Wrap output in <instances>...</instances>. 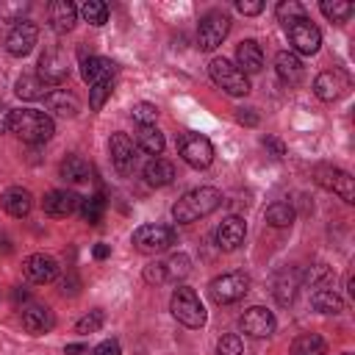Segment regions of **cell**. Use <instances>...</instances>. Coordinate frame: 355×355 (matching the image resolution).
I'll return each mask as SVG.
<instances>
[{
  "mask_svg": "<svg viewBox=\"0 0 355 355\" xmlns=\"http://www.w3.org/2000/svg\"><path fill=\"white\" fill-rule=\"evenodd\" d=\"M219 205H222V191L214 189V186H200V189L186 191V194L172 205V216H175V222L189 225V222H197V219L214 214Z\"/></svg>",
  "mask_w": 355,
  "mask_h": 355,
  "instance_id": "1",
  "label": "cell"
},
{
  "mask_svg": "<svg viewBox=\"0 0 355 355\" xmlns=\"http://www.w3.org/2000/svg\"><path fill=\"white\" fill-rule=\"evenodd\" d=\"M11 130H14L22 141H28V144H42V141H47V139L55 133L50 114L36 111V108L14 111V114H11Z\"/></svg>",
  "mask_w": 355,
  "mask_h": 355,
  "instance_id": "2",
  "label": "cell"
},
{
  "mask_svg": "<svg viewBox=\"0 0 355 355\" xmlns=\"http://www.w3.org/2000/svg\"><path fill=\"white\" fill-rule=\"evenodd\" d=\"M169 311L172 316L186 324V327H202L205 324V305L200 302L197 291L189 288V286H178L172 291V300H169Z\"/></svg>",
  "mask_w": 355,
  "mask_h": 355,
  "instance_id": "3",
  "label": "cell"
},
{
  "mask_svg": "<svg viewBox=\"0 0 355 355\" xmlns=\"http://www.w3.org/2000/svg\"><path fill=\"white\" fill-rule=\"evenodd\" d=\"M208 75H211V80H214L225 94H230V97H244V94L250 92L247 75H244L236 64H230L227 58H214V61L208 64Z\"/></svg>",
  "mask_w": 355,
  "mask_h": 355,
  "instance_id": "4",
  "label": "cell"
},
{
  "mask_svg": "<svg viewBox=\"0 0 355 355\" xmlns=\"http://www.w3.org/2000/svg\"><path fill=\"white\" fill-rule=\"evenodd\" d=\"M175 241H178V233L169 225H141L133 233V247L147 255H158V252L169 250Z\"/></svg>",
  "mask_w": 355,
  "mask_h": 355,
  "instance_id": "5",
  "label": "cell"
},
{
  "mask_svg": "<svg viewBox=\"0 0 355 355\" xmlns=\"http://www.w3.org/2000/svg\"><path fill=\"white\" fill-rule=\"evenodd\" d=\"M250 291V277L244 272H227V275H219L211 280L208 286V294L216 305H227V302H236L241 300L244 294Z\"/></svg>",
  "mask_w": 355,
  "mask_h": 355,
  "instance_id": "6",
  "label": "cell"
},
{
  "mask_svg": "<svg viewBox=\"0 0 355 355\" xmlns=\"http://www.w3.org/2000/svg\"><path fill=\"white\" fill-rule=\"evenodd\" d=\"M227 31H230V17H227L225 11H211V14H205V17L200 19V28H197V47L205 50V53L216 50V47L225 42Z\"/></svg>",
  "mask_w": 355,
  "mask_h": 355,
  "instance_id": "7",
  "label": "cell"
},
{
  "mask_svg": "<svg viewBox=\"0 0 355 355\" xmlns=\"http://www.w3.org/2000/svg\"><path fill=\"white\" fill-rule=\"evenodd\" d=\"M178 150H180V158H183L189 166H194V169H205V166H211V161H214V144H211L205 136L191 133V130L180 136Z\"/></svg>",
  "mask_w": 355,
  "mask_h": 355,
  "instance_id": "8",
  "label": "cell"
},
{
  "mask_svg": "<svg viewBox=\"0 0 355 355\" xmlns=\"http://www.w3.org/2000/svg\"><path fill=\"white\" fill-rule=\"evenodd\" d=\"M313 178H316L319 186H324L327 191L338 194L344 202H355V180H352L349 172H344V169H338V166L322 164V166L313 169Z\"/></svg>",
  "mask_w": 355,
  "mask_h": 355,
  "instance_id": "9",
  "label": "cell"
},
{
  "mask_svg": "<svg viewBox=\"0 0 355 355\" xmlns=\"http://www.w3.org/2000/svg\"><path fill=\"white\" fill-rule=\"evenodd\" d=\"M286 31H288L291 47H294L297 53H302V55H313V53L319 50V44H322V33H319V28H316L308 17H300V19L288 22Z\"/></svg>",
  "mask_w": 355,
  "mask_h": 355,
  "instance_id": "10",
  "label": "cell"
},
{
  "mask_svg": "<svg viewBox=\"0 0 355 355\" xmlns=\"http://www.w3.org/2000/svg\"><path fill=\"white\" fill-rule=\"evenodd\" d=\"M36 39H39V28H36L31 19H19V22L11 25V31H8V36H6V50H8L11 55L22 58V55H28V53L33 50Z\"/></svg>",
  "mask_w": 355,
  "mask_h": 355,
  "instance_id": "11",
  "label": "cell"
},
{
  "mask_svg": "<svg viewBox=\"0 0 355 355\" xmlns=\"http://www.w3.org/2000/svg\"><path fill=\"white\" fill-rule=\"evenodd\" d=\"M108 150H111V164L119 175H130L136 166V147L133 139L128 133H111L108 139Z\"/></svg>",
  "mask_w": 355,
  "mask_h": 355,
  "instance_id": "12",
  "label": "cell"
},
{
  "mask_svg": "<svg viewBox=\"0 0 355 355\" xmlns=\"http://www.w3.org/2000/svg\"><path fill=\"white\" fill-rule=\"evenodd\" d=\"M349 89V80L341 69H327V72H319L316 80H313V94L324 103H333L338 100L344 92Z\"/></svg>",
  "mask_w": 355,
  "mask_h": 355,
  "instance_id": "13",
  "label": "cell"
},
{
  "mask_svg": "<svg viewBox=\"0 0 355 355\" xmlns=\"http://www.w3.org/2000/svg\"><path fill=\"white\" fill-rule=\"evenodd\" d=\"M239 324H241V330H244L247 336H252V338H263V336H272V333H275V316H272V311H266V308H261V305L247 308V311L241 313Z\"/></svg>",
  "mask_w": 355,
  "mask_h": 355,
  "instance_id": "14",
  "label": "cell"
},
{
  "mask_svg": "<svg viewBox=\"0 0 355 355\" xmlns=\"http://www.w3.org/2000/svg\"><path fill=\"white\" fill-rule=\"evenodd\" d=\"M39 78L44 86H61L69 78V67H67V58L61 55V50H47L39 58Z\"/></svg>",
  "mask_w": 355,
  "mask_h": 355,
  "instance_id": "15",
  "label": "cell"
},
{
  "mask_svg": "<svg viewBox=\"0 0 355 355\" xmlns=\"http://www.w3.org/2000/svg\"><path fill=\"white\" fill-rule=\"evenodd\" d=\"M22 272L31 283H53L55 275H58V263L53 255H44V252H33L22 261Z\"/></svg>",
  "mask_w": 355,
  "mask_h": 355,
  "instance_id": "16",
  "label": "cell"
},
{
  "mask_svg": "<svg viewBox=\"0 0 355 355\" xmlns=\"http://www.w3.org/2000/svg\"><path fill=\"white\" fill-rule=\"evenodd\" d=\"M42 208H44L47 216L61 219V216H69V214H75L80 208V197L75 191H67V189H53V191L44 194Z\"/></svg>",
  "mask_w": 355,
  "mask_h": 355,
  "instance_id": "17",
  "label": "cell"
},
{
  "mask_svg": "<svg viewBox=\"0 0 355 355\" xmlns=\"http://www.w3.org/2000/svg\"><path fill=\"white\" fill-rule=\"evenodd\" d=\"M244 236H247V225H244L241 216H227V219H222V222L216 225V233H214L216 247L225 250V252L241 247V244H244Z\"/></svg>",
  "mask_w": 355,
  "mask_h": 355,
  "instance_id": "18",
  "label": "cell"
},
{
  "mask_svg": "<svg viewBox=\"0 0 355 355\" xmlns=\"http://www.w3.org/2000/svg\"><path fill=\"white\" fill-rule=\"evenodd\" d=\"M19 319H22V327H25L31 336H42V333H47V330L55 324L53 311H50L47 305H42V302H28V305L19 311Z\"/></svg>",
  "mask_w": 355,
  "mask_h": 355,
  "instance_id": "19",
  "label": "cell"
},
{
  "mask_svg": "<svg viewBox=\"0 0 355 355\" xmlns=\"http://www.w3.org/2000/svg\"><path fill=\"white\" fill-rule=\"evenodd\" d=\"M114 72H116V64L111 58H103V55H89L80 61V75L89 86L94 83H103V80H114Z\"/></svg>",
  "mask_w": 355,
  "mask_h": 355,
  "instance_id": "20",
  "label": "cell"
},
{
  "mask_svg": "<svg viewBox=\"0 0 355 355\" xmlns=\"http://www.w3.org/2000/svg\"><path fill=\"white\" fill-rule=\"evenodd\" d=\"M0 202H3L6 214L17 216V219L28 216V214H31V208H33V197H31V191H28V189H22V186H11V189H6V191H3V197H0Z\"/></svg>",
  "mask_w": 355,
  "mask_h": 355,
  "instance_id": "21",
  "label": "cell"
},
{
  "mask_svg": "<svg viewBox=\"0 0 355 355\" xmlns=\"http://www.w3.org/2000/svg\"><path fill=\"white\" fill-rule=\"evenodd\" d=\"M78 19V8L69 0H53L50 3V28L55 33H69L75 28Z\"/></svg>",
  "mask_w": 355,
  "mask_h": 355,
  "instance_id": "22",
  "label": "cell"
},
{
  "mask_svg": "<svg viewBox=\"0 0 355 355\" xmlns=\"http://www.w3.org/2000/svg\"><path fill=\"white\" fill-rule=\"evenodd\" d=\"M236 61H239V69L244 75H255L263 69V53L258 47L255 39H244L239 47H236Z\"/></svg>",
  "mask_w": 355,
  "mask_h": 355,
  "instance_id": "23",
  "label": "cell"
},
{
  "mask_svg": "<svg viewBox=\"0 0 355 355\" xmlns=\"http://www.w3.org/2000/svg\"><path fill=\"white\" fill-rule=\"evenodd\" d=\"M275 69H277V78L283 83H300L302 80V61L291 50H280L275 55Z\"/></svg>",
  "mask_w": 355,
  "mask_h": 355,
  "instance_id": "24",
  "label": "cell"
},
{
  "mask_svg": "<svg viewBox=\"0 0 355 355\" xmlns=\"http://www.w3.org/2000/svg\"><path fill=\"white\" fill-rule=\"evenodd\" d=\"M44 105H47V111L53 114V116H75L78 114V97L75 94H69L67 89H55V92H47V97H44Z\"/></svg>",
  "mask_w": 355,
  "mask_h": 355,
  "instance_id": "25",
  "label": "cell"
},
{
  "mask_svg": "<svg viewBox=\"0 0 355 355\" xmlns=\"http://www.w3.org/2000/svg\"><path fill=\"white\" fill-rule=\"evenodd\" d=\"M300 283H302V277H300L297 269H291V266L283 269V272L277 275V280H275V300H277L280 305H291L294 297H297Z\"/></svg>",
  "mask_w": 355,
  "mask_h": 355,
  "instance_id": "26",
  "label": "cell"
},
{
  "mask_svg": "<svg viewBox=\"0 0 355 355\" xmlns=\"http://www.w3.org/2000/svg\"><path fill=\"white\" fill-rule=\"evenodd\" d=\"M144 180L150 183V186H169L172 180H175V166H172V161H166V158H150L147 164H144Z\"/></svg>",
  "mask_w": 355,
  "mask_h": 355,
  "instance_id": "27",
  "label": "cell"
},
{
  "mask_svg": "<svg viewBox=\"0 0 355 355\" xmlns=\"http://www.w3.org/2000/svg\"><path fill=\"white\" fill-rule=\"evenodd\" d=\"M58 172H61V178H64L67 183H86L89 175H92V166H89V161H86L83 155H67V158L61 161Z\"/></svg>",
  "mask_w": 355,
  "mask_h": 355,
  "instance_id": "28",
  "label": "cell"
},
{
  "mask_svg": "<svg viewBox=\"0 0 355 355\" xmlns=\"http://www.w3.org/2000/svg\"><path fill=\"white\" fill-rule=\"evenodd\" d=\"M311 305H313V311H319V313H341L344 311V300L333 291V288H316L313 294H311Z\"/></svg>",
  "mask_w": 355,
  "mask_h": 355,
  "instance_id": "29",
  "label": "cell"
},
{
  "mask_svg": "<svg viewBox=\"0 0 355 355\" xmlns=\"http://www.w3.org/2000/svg\"><path fill=\"white\" fill-rule=\"evenodd\" d=\"M136 144H139V150H144L147 155H161V150H164V133L155 128V125H147V128H139V133H136Z\"/></svg>",
  "mask_w": 355,
  "mask_h": 355,
  "instance_id": "30",
  "label": "cell"
},
{
  "mask_svg": "<svg viewBox=\"0 0 355 355\" xmlns=\"http://www.w3.org/2000/svg\"><path fill=\"white\" fill-rule=\"evenodd\" d=\"M291 355H327V344L322 336L316 333H305L300 338H294L291 344Z\"/></svg>",
  "mask_w": 355,
  "mask_h": 355,
  "instance_id": "31",
  "label": "cell"
},
{
  "mask_svg": "<svg viewBox=\"0 0 355 355\" xmlns=\"http://www.w3.org/2000/svg\"><path fill=\"white\" fill-rule=\"evenodd\" d=\"M17 97L19 100H42V97H47V86L42 83L39 75H22L17 80Z\"/></svg>",
  "mask_w": 355,
  "mask_h": 355,
  "instance_id": "32",
  "label": "cell"
},
{
  "mask_svg": "<svg viewBox=\"0 0 355 355\" xmlns=\"http://www.w3.org/2000/svg\"><path fill=\"white\" fill-rule=\"evenodd\" d=\"M164 269H166V280H183L191 272V261L186 252H175L164 261Z\"/></svg>",
  "mask_w": 355,
  "mask_h": 355,
  "instance_id": "33",
  "label": "cell"
},
{
  "mask_svg": "<svg viewBox=\"0 0 355 355\" xmlns=\"http://www.w3.org/2000/svg\"><path fill=\"white\" fill-rule=\"evenodd\" d=\"M322 14L330 19V22H347L352 17V3H344V0H322Z\"/></svg>",
  "mask_w": 355,
  "mask_h": 355,
  "instance_id": "34",
  "label": "cell"
},
{
  "mask_svg": "<svg viewBox=\"0 0 355 355\" xmlns=\"http://www.w3.org/2000/svg\"><path fill=\"white\" fill-rule=\"evenodd\" d=\"M266 222L272 227H288L294 222V208L288 202H272L266 208Z\"/></svg>",
  "mask_w": 355,
  "mask_h": 355,
  "instance_id": "35",
  "label": "cell"
},
{
  "mask_svg": "<svg viewBox=\"0 0 355 355\" xmlns=\"http://www.w3.org/2000/svg\"><path fill=\"white\" fill-rule=\"evenodd\" d=\"M80 17L89 22V25H105L108 19V6L103 0H86L80 6Z\"/></svg>",
  "mask_w": 355,
  "mask_h": 355,
  "instance_id": "36",
  "label": "cell"
},
{
  "mask_svg": "<svg viewBox=\"0 0 355 355\" xmlns=\"http://www.w3.org/2000/svg\"><path fill=\"white\" fill-rule=\"evenodd\" d=\"M103 211H105V200H103L100 194L80 200V216H83L89 225H97V222L103 219Z\"/></svg>",
  "mask_w": 355,
  "mask_h": 355,
  "instance_id": "37",
  "label": "cell"
},
{
  "mask_svg": "<svg viewBox=\"0 0 355 355\" xmlns=\"http://www.w3.org/2000/svg\"><path fill=\"white\" fill-rule=\"evenodd\" d=\"M305 280L311 283V288H327L333 283V269L327 263H316L305 272Z\"/></svg>",
  "mask_w": 355,
  "mask_h": 355,
  "instance_id": "38",
  "label": "cell"
},
{
  "mask_svg": "<svg viewBox=\"0 0 355 355\" xmlns=\"http://www.w3.org/2000/svg\"><path fill=\"white\" fill-rule=\"evenodd\" d=\"M111 89H114V80H103V83H94L89 89V105H92V111H100L105 105V100L111 97Z\"/></svg>",
  "mask_w": 355,
  "mask_h": 355,
  "instance_id": "39",
  "label": "cell"
},
{
  "mask_svg": "<svg viewBox=\"0 0 355 355\" xmlns=\"http://www.w3.org/2000/svg\"><path fill=\"white\" fill-rule=\"evenodd\" d=\"M130 116H133L141 128H147V125H155V119H158V108H155L153 103H136V105L130 108Z\"/></svg>",
  "mask_w": 355,
  "mask_h": 355,
  "instance_id": "40",
  "label": "cell"
},
{
  "mask_svg": "<svg viewBox=\"0 0 355 355\" xmlns=\"http://www.w3.org/2000/svg\"><path fill=\"white\" fill-rule=\"evenodd\" d=\"M103 322H105V313H103L100 308H94V311H89L86 316L78 319L75 330H78V333H97V330L103 327Z\"/></svg>",
  "mask_w": 355,
  "mask_h": 355,
  "instance_id": "41",
  "label": "cell"
},
{
  "mask_svg": "<svg viewBox=\"0 0 355 355\" xmlns=\"http://www.w3.org/2000/svg\"><path fill=\"white\" fill-rule=\"evenodd\" d=\"M300 17H305V8H302V3H297V0H283V3H277V19L280 22H294V19H300Z\"/></svg>",
  "mask_w": 355,
  "mask_h": 355,
  "instance_id": "42",
  "label": "cell"
},
{
  "mask_svg": "<svg viewBox=\"0 0 355 355\" xmlns=\"http://www.w3.org/2000/svg\"><path fill=\"white\" fill-rule=\"evenodd\" d=\"M241 352H244V347H241V338L236 333L222 336L216 344V355H241Z\"/></svg>",
  "mask_w": 355,
  "mask_h": 355,
  "instance_id": "43",
  "label": "cell"
},
{
  "mask_svg": "<svg viewBox=\"0 0 355 355\" xmlns=\"http://www.w3.org/2000/svg\"><path fill=\"white\" fill-rule=\"evenodd\" d=\"M144 280H147V283H164V280H166V269H164V261L147 263V266H144Z\"/></svg>",
  "mask_w": 355,
  "mask_h": 355,
  "instance_id": "44",
  "label": "cell"
},
{
  "mask_svg": "<svg viewBox=\"0 0 355 355\" xmlns=\"http://www.w3.org/2000/svg\"><path fill=\"white\" fill-rule=\"evenodd\" d=\"M92 355H122V349H119V341L116 338H105V341H100L94 347Z\"/></svg>",
  "mask_w": 355,
  "mask_h": 355,
  "instance_id": "45",
  "label": "cell"
},
{
  "mask_svg": "<svg viewBox=\"0 0 355 355\" xmlns=\"http://www.w3.org/2000/svg\"><path fill=\"white\" fill-rule=\"evenodd\" d=\"M28 8V3H14V6H0V14L11 22H19L22 19V11Z\"/></svg>",
  "mask_w": 355,
  "mask_h": 355,
  "instance_id": "46",
  "label": "cell"
},
{
  "mask_svg": "<svg viewBox=\"0 0 355 355\" xmlns=\"http://www.w3.org/2000/svg\"><path fill=\"white\" fill-rule=\"evenodd\" d=\"M236 8H239L241 14H247V17H252V14H261V11H263V3H261V0H239Z\"/></svg>",
  "mask_w": 355,
  "mask_h": 355,
  "instance_id": "47",
  "label": "cell"
},
{
  "mask_svg": "<svg viewBox=\"0 0 355 355\" xmlns=\"http://www.w3.org/2000/svg\"><path fill=\"white\" fill-rule=\"evenodd\" d=\"M236 119L241 122V125H258V114H255V108H236Z\"/></svg>",
  "mask_w": 355,
  "mask_h": 355,
  "instance_id": "48",
  "label": "cell"
},
{
  "mask_svg": "<svg viewBox=\"0 0 355 355\" xmlns=\"http://www.w3.org/2000/svg\"><path fill=\"white\" fill-rule=\"evenodd\" d=\"M11 114H14V111L0 103V133H8V130H11Z\"/></svg>",
  "mask_w": 355,
  "mask_h": 355,
  "instance_id": "49",
  "label": "cell"
},
{
  "mask_svg": "<svg viewBox=\"0 0 355 355\" xmlns=\"http://www.w3.org/2000/svg\"><path fill=\"white\" fill-rule=\"evenodd\" d=\"M263 147H269V150L275 153V158H283V155H286L283 141H277V139H272V136H266V139H263Z\"/></svg>",
  "mask_w": 355,
  "mask_h": 355,
  "instance_id": "50",
  "label": "cell"
},
{
  "mask_svg": "<svg viewBox=\"0 0 355 355\" xmlns=\"http://www.w3.org/2000/svg\"><path fill=\"white\" fill-rule=\"evenodd\" d=\"M92 255H94L97 261H103V258H108V255H111V247H108V244H94Z\"/></svg>",
  "mask_w": 355,
  "mask_h": 355,
  "instance_id": "51",
  "label": "cell"
},
{
  "mask_svg": "<svg viewBox=\"0 0 355 355\" xmlns=\"http://www.w3.org/2000/svg\"><path fill=\"white\" fill-rule=\"evenodd\" d=\"M67 355H92L86 344H67Z\"/></svg>",
  "mask_w": 355,
  "mask_h": 355,
  "instance_id": "52",
  "label": "cell"
},
{
  "mask_svg": "<svg viewBox=\"0 0 355 355\" xmlns=\"http://www.w3.org/2000/svg\"><path fill=\"white\" fill-rule=\"evenodd\" d=\"M341 355H352V352H341Z\"/></svg>",
  "mask_w": 355,
  "mask_h": 355,
  "instance_id": "53",
  "label": "cell"
}]
</instances>
